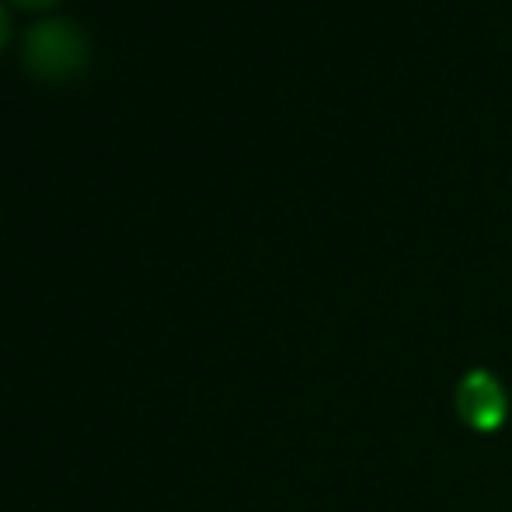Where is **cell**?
I'll return each instance as SVG.
<instances>
[{"label": "cell", "instance_id": "obj_1", "mask_svg": "<svg viewBox=\"0 0 512 512\" xmlns=\"http://www.w3.org/2000/svg\"><path fill=\"white\" fill-rule=\"evenodd\" d=\"M88 56V32L63 14L35 18L21 35V63L42 81H67V77L81 74Z\"/></svg>", "mask_w": 512, "mask_h": 512}, {"label": "cell", "instance_id": "obj_2", "mask_svg": "<svg viewBox=\"0 0 512 512\" xmlns=\"http://www.w3.org/2000/svg\"><path fill=\"white\" fill-rule=\"evenodd\" d=\"M457 411L471 429L495 432L509 415V398L492 373L471 370L457 387Z\"/></svg>", "mask_w": 512, "mask_h": 512}, {"label": "cell", "instance_id": "obj_4", "mask_svg": "<svg viewBox=\"0 0 512 512\" xmlns=\"http://www.w3.org/2000/svg\"><path fill=\"white\" fill-rule=\"evenodd\" d=\"M14 4H25V7H46V4H53V0H14Z\"/></svg>", "mask_w": 512, "mask_h": 512}, {"label": "cell", "instance_id": "obj_3", "mask_svg": "<svg viewBox=\"0 0 512 512\" xmlns=\"http://www.w3.org/2000/svg\"><path fill=\"white\" fill-rule=\"evenodd\" d=\"M4 39H7V11H4V4H0V46H4Z\"/></svg>", "mask_w": 512, "mask_h": 512}]
</instances>
